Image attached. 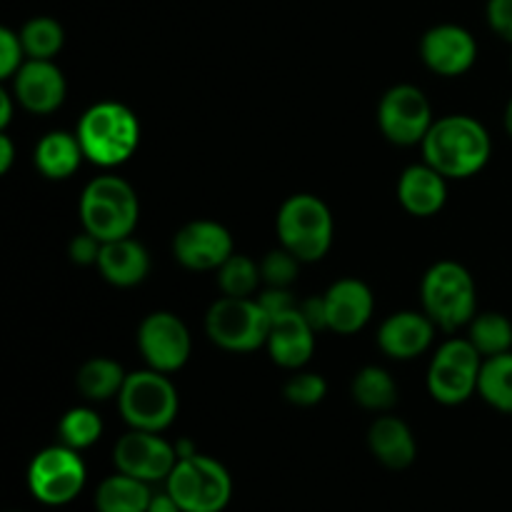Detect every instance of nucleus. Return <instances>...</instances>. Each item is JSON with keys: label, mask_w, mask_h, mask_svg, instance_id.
<instances>
[{"label": "nucleus", "mask_w": 512, "mask_h": 512, "mask_svg": "<svg viewBox=\"0 0 512 512\" xmlns=\"http://www.w3.org/2000/svg\"><path fill=\"white\" fill-rule=\"evenodd\" d=\"M33 160L43 178L65 180L78 173L80 163L85 160V153L78 135L65 133V130H53V133L43 135L40 143L35 145Z\"/></svg>", "instance_id": "5701e85b"}, {"label": "nucleus", "mask_w": 512, "mask_h": 512, "mask_svg": "<svg viewBox=\"0 0 512 512\" xmlns=\"http://www.w3.org/2000/svg\"><path fill=\"white\" fill-rule=\"evenodd\" d=\"M283 395L288 403L298 405V408H313L328 395V383L318 373H295L285 383Z\"/></svg>", "instance_id": "473e14b6"}, {"label": "nucleus", "mask_w": 512, "mask_h": 512, "mask_svg": "<svg viewBox=\"0 0 512 512\" xmlns=\"http://www.w3.org/2000/svg\"><path fill=\"white\" fill-rule=\"evenodd\" d=\"M103 435V420L93 408H70L58 423L60 443L73 450H88Z\"/></svg>", "instance_id": "7c9ffc66"}, {"label": "nucleus", "mask_w": 512, "mask_h": 512, "mask_svg": "<svg viewBox=\"0 0 512 512\" xmlns=\"http://www.w3.org/2000/svg\"><path fill=\"white\" fill-rule=\"evenodd\" d=\"M138 220L140 200L128 180L118 175H98L85 185L80 195V223L100 243L133 235Z\"/></svg>", "instance_id": "7ed1b4c3"}, {"label": "nucleus", "mask_w": 512, "mask_h": 512, "mask_svg": "<svg viewBox=\"0 0 512 512\" xmlns=\"http://www.w3.org/2000/svg\"><path fill=\"white\" fill-rule=\"evenodd\" d=\"M23 40H20V33L10 28H0V78H13L20 70V65L25 63Z\"/></svg>", "instance_id": "72a5a7b5"}, {"label": "nucleus", "mask_w": 512, "mask_h": 512, "mask_svg": "<svg viewBox=\"0 0 512 512\" xmlns=\"http://www.w3.org/2000/svg\"><path fill=\"white\" fill-rule=\"evenodd\" d=\"M420 148L425 163L448 180L478 175L493 153L485 125L470 115H445L435 120Z\"/></svg>", "instance_id": "f257e3e1"}, {"label": "nucleus", "mask_w": 512, "mask_h": 512, "mask_svg": "<svg viewBox=\"0 0 512 512\" xmlns=\"http://www.w3.org/2000/svg\"><path fill=\"white\" fill-rule=\"evenodd\" d=\"M420 58L435 75L458 78L468 73L478 60V43L463 25H435L420 40Z\"/></svg>", "instance_id": "2eb2a0df"}, {"label": "nucleus", "mask_w": 512, "mask_h": 512, "mask_svg": "<svg viewBox=\"0 0 512 512\" xmlns=\"http://www.w3.org/2000/svg\"><path fill=\"white\" fill-rule=\"evenodd\" d=\"M258 303L263 305L265 313L270 315V320L300 305L298 300H295V295L290 293V288H265L263 293L258 295Z\"/></svg>", "instance_id": "f704fd0d"}, {"label": "nucleus", "mask_w": 512, "mask_h": 512, "mask_svg": "<svg viewBox=\"0 0 512 512\" xmlns=\"http://www.w3.org/2000/svg\"><path fill=\"white\" fill-rule=\"evenodd\" d=\"M353 400L363 405L365 410L385 413V410H390L398 403V385H395L393 375L388 370L378 368V365H368V368L355 373Z\"/></svg>", "instance_id": "bb28decb"}, {"label": "nucleus", "mask_w": 512, "mask_h": 512, "mask_svg": "<svg viewBox=\"0 0 512 512\" xmlns=\"http://www.w3.org/2000/svg\"><path fill=\"white\" fill-rule=\"evenodd\" d=\"M483 360L470 338L445 340L428 368V393L443 405L465 403L478 393Z\"/></svg>", "instance_id": "1a4fd4ad"}, {"label": "nucleus", "mask_w": 512, "mask_h": 512, "mask_svg": "<svg viewBox=\"0 0 512 512\" xmlns=\"http://www.w3.org/2000/svg\"><path fill=\"white\" fill-rule=\"evenodd\" d=\"M468 338L483 358L503 355L512 350V323L500 313H478L470 320Z\"/></svg>", "instance_id": "cd10ccee"}, {"label": "nucleus", "mask_w": 512, "mask_h": 512, "mask_svg": "<svg viewBox=\"0 0 512 512\" xmlns=\"http://www.w3.org/2000/svg\"><path fill=\"white\" fill-rule=\"evenodd\" d=\"M113 463L118 473L133 475L143 483H158V480H168V475L173 473L178 453H175V445L160 438V433L130 428L115 443Z\"/></svg>", "instance_id": "ddd939ff"}, {"label": "nucleus", "mask_w": 512, "mask_h": 512, "mask_svg": "<svg viewBox=\"0 0 512 512\" xmlns=\"http://www.w3.org/2000/svg\"><path fill=\"white\" fill-rule=\"evenodd\" d=\"M13 120V95L8 90L0 93V130H5Z\"/></svg>", "instance_id": "a19ab883"}, {"label": "nucleus", "mask_w": 512, "mask_h": 512, "mask_svg": "<svg viewBox=\"0 0 512 512\" xmlns=\"http://www.w3.org/2000/svg\"><path fill=\"white\" fill-rule=\"evenodd\" d=\"M65 93V75L53 60L28 58L13 75V95L28 113H55L63 105Z\"/></svg>", "instance_id": "dca6fc26"}, {"label": "nucleus", "mask_w": 512, "mask_h": 512, "mask_svg": "<svg viewBox=\"0 0 512 512\" xmlns=\"http://www.w3.org/2000/svg\"><path fill=\"white\" fill-rule=\"evenodd\" d=\"M148 512H183V510H180V505L175 503L173 495L165 490V493H153V498H150V505H148Z\"/></svg>", "instance_id": "58836bf2"}, {"label": "nucleus", "mask_w": 512, "mask_h": 512, "mask_svg": "<svg viewBox=\"0 0 512 512\" xmlns=\"http://www.w3.org/2000/svg\"><path fill=\"white\" fill-rule=\"evenodd\" d=\"M488 23L500 38L512 43V0H488Z\"/></svg>", "instance_id": "e433bc0d"}, {"label": "nucleus", "mask_w": 512, "mask_h": 512, "mask_svg": "<svg viewBox=\"0 0 512 512\" xmlns=\"http://www.w3.org/2000/svg\"><path fill=\"white\" fill-rule=\"evenodd\" d=\"M260 280V265L243 253H233L218 268V285L228 298H253Z\"/></svg>", "instance_id": "c756f323"}, {"label": "nucleus", "mask_w": 512, "mask_h": 512, "mask_svg": "<svg viewBox=\"0 0 512 512\" xmlns=\"http://www.w3.org/2000/svg\"><path fill=\"white\" fill-rule=\"evenodd\" d=\"M165 490L183 512H223L233 495V480L218 460L195 453L175 463Z\"/></svg>", "instance_id": "0eeeda50"}, {"label": "nucleus", "mask_w": 512, "mask_h": 512, "mask_svg": "<svg viewBox=\"0 0 512 512\" xmlns=\"http://www.w3.org/2000/svg\"><path fill=\"white\" fill-rule=\"evenodd\" d=\"M435 328L438 325L428 318V313L400 310L383 320L378 330V345L388 358L413 360L433 345Z\"/></svg>", "instance_id": "6ab92c4d"}, {"label": "nucleus", "mask_w": 512, "mask_h": 512, "mask_svg": "<svg viewBox=\"0 0 512 512\" xmlns=\"http://www.w3.org/2000/svg\"><path fill=\"white\" fill-rule=\"evenodd\" d=\"M478 395L490 408L512 415V350L483 360Z\"/></svg>", "instance_id": "a878e982"}, {"label": "nucleus", "mask_w": 512, "mask_h": 512, "mask_svg": "<svg viewBox=\"0 0 512 512\" xmlns=\"http://www.w3.org/2000/svg\"><path fill=\"white\" fill-rule=\"evenodd\" d=\"M433 108L430 100L420 88L410 83L393 85L388 93L380 98L378 105V125L380 133L395 145H423L425 135L433 128Z\"/></svg>", "instance_id": "9b49d317"}, {"label": "nucleus", "mask_w": 512, "mask_h": 512, "mask_svg": "<svg viewBox=\"0 0 512 512\" xmlns=\"http://www.w3.org/2000/svg\"><path fill=\"white\" fill-rule=\"evenodd\" d=\"M300 313L308 320L310 328L318 333V330H328V318H325V298L323 295H313V298L303 300L300 303Z\"/></svg>", "instance_id": "4c0bfd02"}, {"label": "nucleus", "mask_w": 512, "mask_h": 512, "mask_svg": "<svg viewBox=\"0 0 512 512\" xmlns=\"http://www.w3.org/2000/svg\"><path fill=\"white\" fill-rule=\"evenodd\" d=\"M13 160H15V148H13V140L8 135H0V173H8L13 168Z\"/></svg>", "instance_id": "ea45409f"}, {"label": "nucleus", "mask_w": 512, "mask_h": 512, "mask_svg": "<svg viewBox=\"0 0 512 512\" xmlns=\"http://www.w3.org/2000/svg\"><path fill=\"white\" fill-rule=\"evenodd\" d=\"M20 40H23L25 55L33 60H53L55 55L63 50L65 30L63 25L48 15H38V18L28 20L20 30Z\"/></svg>", "instance_id": "c85d7f7f"}, {"label": "nucleus", "mask_w": 512, "mask_h": 512, "mask_svg": "<svg viewBox=\"0 0 512 512\" xmlns=\"http://www.w3.org/2000/svg\"><path fill=\"white\" fill-rule=\"evenodd\" d=\"M125 378H128V373H125L118 360L93 358L80 365L75 383H78V390L85 398L103 403V400L118 398Z\"/></svg>", "instance_id": "393cba45"}, {"label": "nucleus", "mask_w": 512, "mask_h": 512, "mask_svg": "<svg viewBox=\"0 0 512 512\" xmlns=\"http://www.w3.org/2000/svg\"><path fill=\"white\" fill-rule=\"evenodd\" d=\"M118 408L133 430L163 433L178 415V390L165 373L153 368L135 370L125 378Z\"/></svg>", "instance_id": "423d86ee"}, {"label": "nucleus", "mask_w": 512, "mask_h": 512, "mask_svg": "<svg viewBox=\"0 0 512 512\" xmlns=\"http://www.w3.org/2000/svg\"><path fill=\"white\" fill-rule=\"evenodd\" d=\"M278 240L300 263H318L333 245V213L328 205L310 193L290 195L275 218Z\"/></svg>", "instance_id": "39448f33"}, {"label": "nucleus", "mask_w": 512, "mask_h": 512, "mask_svg": "<svg viewBox=\"0 0 512 512\" xmlns=\"http://www.w3.org/2000/svg\"><path fill=\"white\" fill-rule=\"evenodd\" d=\"M398 200L415 218H430L440 213L448 200V178L428 163L410 165L398 180Z\"/></svg>", "instance_id": "aec40b11"}, {"label": "nucleus", "mask_w": 512, "mask_h": 512, "mask_svg": "<svg viewBox=\"0 0 512 512\" xmlns=\"http://www.w3.org/2000/svg\"><path fill=\"white\" fill-rule=\"evenodd\" d=\"M265 348H268L270 360L285 370H300L310 363L315 353V330L303 318L300 305L273 318Z\"/></svg>", "instance_id": "a211bd4d"}, {"label": "nucleus", "mask_w": 512, "mask_h": 512, "mask_svg": "<svg viewBox=\"0 0 512 512\" xmlns=\"http://www.w3.org/2000/svg\"><path fill=\"white\" fill-rule=\"evenodd\" d=\"M150 493L148 483L133 478V475H110L100 483L95 493V508L98 512H148Z\"/></svg>", "instance_id": "b1692460"}, {"label": "nucleus", "mask_w": 512, "mask_h": 512, "mask_svg": "<svg viewBox=\"0 0 512 512\" xmlns=\"http://www.w3.org/2000/svg\"><path fill=\"white\" fill-rule=\"evenodd\" d=\"M233 253V235L215 220H193L183 225L173 238L175 260L183 268L198 270V273L218 270Z\"/></svg>", "instance_id": "4468645a"}, {"label": "nucleus", "mask_w": 512, "mask_h": 512, "mask_svg": "<svg viewBox=\"0 0 512 512\" xmlns=\"http://www.w3.org/2000/svg\"><path fill=\"white\" fill-rule=\"evenodd\" d=\"M423 313L445 333H455L478 315V290L473 275L455 260H440L420 283Z\"/></svg>", "instance_id": "20e7f679"}, {"label": "nucleus", "mask_w": 512, "mask_h": 512, "mask_svg": "<svg viewBox=\"0 0 512 512\" xmlns=\"http://www.w3.org/2000/svg\"><path fill=\"white\" fill-rule=\"evenodd\" d=\"M98 270L115 288H133L143 283L150 273V255L143 243L128 235V238L108 240L103 243L98 255Z\"/></svg>", "instance_id": "412c9836"}, {"label": "nucleus", "mask_w": 512, "mask_h": 512, "mask_svg": "<svg viewBox=\"0 0 512 512\" xmlns=\"http://www.w3.org/2000/svg\"><path fill=\"white\" fill-rule=\"evenodd\" d=\"M138 350L148 368L158 373H178L190 358L193 340L190 330L183 320L168 310L145 315V320L138 328Z\"/></svg>", "instance_id": "f8f14e48"}, {"label": "nucleus", "mask_w": 512, "mask_h": 512, "mask_svg": "<svg viewBox=\"0 0 512 512\" xmlns=\"http://www.w3.org/2000/svg\"><path fill=\"white\" fill-rule=\"evenodd\" d=\"M75 135L83 145L85 160L98 168H118L138 150L140 123L128 105L103 100L85 110Z\"/></svg>", "instance_id": "f03ea898"}, {"label": "nucleus", "mask_w": 512, "mask_h": 512, "mask_svg": "<svg viewBox=\"0 0 512 512\" xmlns=\"http://www.w3.org/2000/svg\"><path fill=\"white\" fill-rule=\"evenodd\" d=\"M270 315L258 298H228L223 295L205 315V333L228 353H253L265 348L270 333Z\"/></svg>", "instance_id": "6e6552de"}, {"label": "nucleus", "mask_w": 512, "mask_h": 512, "mask_svg": "<svg viewBox=\"0 0 512 512\" xmlns=\"http://www.w3.org/2000/svg\"><path fill=\"white\" fill-rule=\"evenodd\" d=\"M325 318L328 330L338 335H353L373 318V290L358 278H343L325 290Z\"/></svg>", "instance_id": "f3484780"}, {"label": "nucleus", "mask_w": 512, "mask_h": 512, "mask_svg": "<svg viewBox=\"0 0 512 512\" xmlns=\"http://www.w3.org/2000/svg\"><path fill=\"white\" fill-rule=\"evenodd\" d=\"M505 130H508V135L512 138V98H510L508 108H505Z\"/></svg>", "instance_id": "79ce46f5"}, {"label": "nucleus", "mask_w": 512, "mask_h": 512, "mask_svg": "<svg viewBox=\"0 0 512 512\" xmlns=\"http://www.w3.org/2000/svg\"><path fill=\"white\" fill-rule=\"evenodd\" d=\"M370 453L390 470H405L413 465L415 455H418V445H415L413 430L408 423L393 415H383L370 425L368 433Z\"/></svg>", "instance_id": "4be33fe9"}, {"label": "nucleus", "mask_w": 512, "mask_h": 512, "mask_svg": "<svg viewBox=\"0 0 512 512\" xmlns=\"http://www.w3.org/2000/svg\"><path fill=\"white\" fill-rule=\"evenodd\" d=\"M300 260L295 258L290 250H285L280 245L278 250H270L263 260H260V275H263V283L268 288H290L295 283V275H298Z\"/></svg>", "instance_id": "2f4dec72"}, {"label": "nucleus", "mask_w": 512, "mask_h": 512, "mask_svg": "<svg viewBox=\"0 0 512 512\" xmlns=\"http://www.w3.org/2000/svg\"><path fill=\"white\" fill-rule=\"evenodd\" d=\"M100 248H103V243H100L95 235H90L88 230H83L80 235H75L73 240H70V260H73L75 265H93L98 263V255H100Z\"/></svg>", "instance_id": "c9c22d12"}, {"label": "nucleus", "mask_w": 512, "mask_h": 512, "mask_svg": "<svg viewBox=\"0 0 512 512\" xmlns=\"http://www.w3.org/2000/svg\"><path fill=\"white\" fill-rule=\"evenodd\" d=\"M85 463L78 450L68 445H53L40 450L28 468V488L43 505H65L83 490Z\"/></svg>", "instance_id": "9d476101"}]
</instances>
